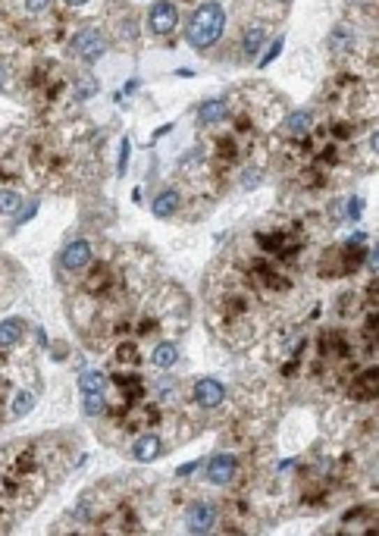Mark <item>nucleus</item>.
I'll return each mask as SVG.
<instances>
[{
	"label": "nucleus",
	"mask_w": 379,
	"mask_h": 536,
	"mask_svg": "<svg viewBox=\"0 0 379 536\" xmlns=\"http://www.w3.org/2000/svg\"><path fill=\"white\" fill-rule=\"evenodd\" d=\"M226 31V10H223L220 0H207L201 3L188 19V31H185V41L195 50H207L220 41V35Z\"/></svg>",
	"instance_id": "obj_1"
},
{
	"label": "nucleus",
	"mask_w": 379,
	"mask_h": 536,
	"mask_svg": "<svg viewBox=\"0 0 379 536\" xmlns=\"http://www.w3.org/2000/svg\"><path fill=\"white\" fill-rule=\"evenodd\" d=\"M73 50L82 57V60H88V63H94L98 57H104V50H107V41H104V35H101V29H82L79 35H75V41H73Z\"/></svg>",
	"instance_id": "obj_2"
},
{
	"label": "nucleus",
	"mask_w": 379,
	"mask_h": 536,
	"mask_svg": "<svg viewBox=\"0 0 379 536\" xmlns=\"http://www.w3.org/2000/svg\"><path fill=\"white\" fill-rule=\"evenodd\" d=\"M147 22H151L154 35H170L179 22L176 3H172V0H157V3L151 6V13H147Z\"/></svg>",
	"instance_id": "obj_3"
},
{
	"label": "nucleus",
	"mask_w": 379,
	"mask_h": 536,
	"mask_svg": "<svg viewBox=\"0 0 379 536\" xmlns=\"http://www.w3.org/2000/svg\"><path fill=\"white\" fill-rule=\"evenodd\" d=\"M214 521H216V505L214 502H195V505L188 508V514H185V527H188V533H210L214 530Z\"/></svg>",
	"instance_id": "obj_4"
},
{
	"label": "nucleus",
	"mask_w": 379,
	"mask_h": 536,
	"mask_svg": "<svg viewBox=\"0 0 379 536\" xmlns=\"http://www.w3.org/2000/svg\"><path fill=\"white\" fill-rule=\"evenodd\" d=\"M235 470H239V461H235V455L223 451V455H214V458L207 461V480L214 483V486H226V483L235 477Z\"/></svg>",
	"instance_id": "obj_5"
},
{
	"label": "nucleus",
	"mask_w": 379,
	"mask_h": 536,
	"mask_svg": "<svg viewBox=\"0 0 379 536\" xmlns=\"http://www.w3.org/2000/svg\"><path fill=\"white\" fill-rule=\"evenodd\" d=\"M223 398H226V386H223L220 379L204 377L195 383V402L201 405V408H216V405H223Z\"/></svg>",
	"instance_id": "obj_6"
},
{
	"label": "nucleus",
	"mask_w": 379,
	"mask_h": 536,
	"mask_svg": "<svg viewBox=\"0 0 379 536\" xmlns=\"http://www.w3.org/2000/svg\"><path fill=\"white\" fill-rule=\"evenodd\" d=\"M60 263L63 270H82L91 263V245L85 242V238H75V242H69L66 248H63L60 254Z\"/></svg>",
	"instance_id": "obj_7"
},
{
	"label": "nucleus",
	"mask_w": 379,
	"mask_h": 536,
	"mask_svg": "<svg viewBox=\"0 0 379 536\" xmlns=\"http://www.w3.org/2000/svg\"><path fill=\"white\" fill-rule=\"evenodd\" d=\"M160 451H163V442H160V436H154V433H147V436H138L132 442V458L141 464L154 461V458H160Z\"/></svg>",
	"instance_id": "obj_8"
},
{
	"label": "nucleus",
	"mask_w": 379,
	"mask_h": 536,
	"mask_svg": "<svg viewBox=\"0 0 379 536\" xmlns=\"http://www.w3.org/2000/svg\"><path fill=\"white\" fill-rule=\"evenodd\" d=\"M226 101H220V98H210V101H204L201 110H198V122L201 126H220L223 119H226Z\"/></svg>",
	"instance_id": "obj_9"
},
{
	"label": "nucleus",
	"mask_w": 379,
	"mask_h": 536,
	"mask_svg": "<svg viewBox=\"0 0 379 536\" xmlns=\"http://www.w3.org/2000/svg\"><path fill=\"white\" fill-rule=\"evenodd\" d=\"M263 41H267V25L251 22L245 29V35H241V50H245V57H257V54H260Z\"/></svg>",
	"instance_id": "obj_10"
},
{
	"label": "nucleus",
	"mask_w": 379,
	"mask_h": 536,
	"mask_svg": "<svg viewBox=\"0 0 379 536\" xmlns=\"http://www.w3.org/2000/svg\"><path fill=\"white\" fill-rule=\"evenodd\" d=\"M151 210H154V217H157V219H170L179 210V191L176 189L160 191V195L154 198V208Z\"/></svg>",
	"instance_id": "obj_11"
},
{
	"label": "nucleus",
	"mask_w": 379,
	"mask_h": 536,
	"mask_svg": "<svg viewBox=\"0 0 379 536\" xmlns=\"http://www.w3.org/2000/svg\"><path fill=\"white\" fill-rule=\"evenodd\" d=\"M151 361H154V367H160V370H166V367H172V364H176V361H179V348L172 345V342H160V345L154 348Z\"/></svg>",
	"instance_id": "obj_12"
},
{
	"label": "nucleus",
	"mask_w": 379,
	"mask_h": 536,
	"mask_svg": "<svg viewBox=\"0 0 379 536\" xmlns=\"http://www.w3.org/2000/svg\"><path fill=\"white\" fill-rule=\"evenodd\" d=\"M311 122H313V116L307 110H295V113H288L285 129H288V135H304L311 129Z\"/></svg>",
	"instance_id": "obj_13"
},
{
	"label": "nucleus",
	"mask_w": 379,
	"mask_h": 536,
	"mask_svg": "<svg viewBox=\"0 0 379 536\" xmlns=\"http://www.w3.org/2000/svg\"><path fill=\"white\" fill-rule=\"evenodd\" d=\"M22 335V320H3L0 323V348H10Z\"/></svg>",
	"instance_id": "obj_14"
},
{
	"label": "nucleus",
	"mask_w": 379,
	"mask_h": 536,
	"mask_svg": "<svg viewBox=\"0 0 379 536\" xmlns=\"http://www.w3.org/2000/svg\"><path fill=\"white\" fill-rule=\"evenodd\" d=\"M104 373H98V370H85L79 377V389L82 392H104Z\"/></svg>",
	"instance_id": "obj_15"
},
{
	"label": "nucleus",
	"mask_w": 379,
	"mask_h": 536,
	"mask_svg": "<svg viewBox=\"0 0 379 536\" xmlns=\"http://www.w3.org/2000/svg\"><path fill=\"white\" fill-rule=\"evenodd\" d=\"M85 414L88 417H98V414H104V408H107V398H104V392H85Z\"/></svg>",
	"instance_id": "obj_16"
},
{
	"label": "nucleus",
	"mask_w": 379,
	"mask_h": 536,
	"mask_svg": "<svg viewBox=\"0 0 379 536\" xmlns=\"http://www.w3.org/2000/svg\"><path fill=\"white\" fill-rule=\"evenodd\" d=\"M31 408H35V396H31V392H19V396L13 398V417H16V421L29 414Z\"/></svg>",
	"instance_id": "obj_17"
},
{
	"label": "nucleus",
	"mask_w": 379,
	"mask_h": 536,
	"mask_svg": "<svg viewBox=\"0 0 379 536\" xmlns=\"http://www.w3.org/2000/svg\"><path fill=\"white\" fill-rule=\"evenodd\" d=\"M19 204H22L19 191H13V189H0V214H16Z\"/></svg>",
	"instance_id": "obj_18"
},
{
	"label": "nucleus",
	"mask_w": 379,
	"mask_h": 536,
	"mask_svg": "<svg viewBox=\"0 0 379 536\" xmlns=\"http://www.w3.org/2000/svg\"><path fill=\"white\" fill-rule=\"evenodd\" d=\"M50 6V0H25V10L29 13H44Z\"/></svg>",
	"instance_id": "obj_19"
},
{
	"label": "nucleus",
	"mask_w": 379,
	"mask_h": 536,
	"mask_svg": "<svg viewBox=\"0 0 379 536\" xmlns=\"http://www.w3.org/2000/svg\"><path fill=\"white\" fill-rule=\"evenodd\" d=\"M279 50H282V38H276V41H273V48H269V54L260 60V66H267L269 60H276V57H279Z\"/></svg>",
	"instance_id": "obj_20"
},
{
	"label": "nucleus",
	"mask_w": 379,
	"mask_h": 536,
	"mask_svg": "<svg viewBox=\"0 0 379 536\" xmlns=\"http://www.w3.org/2000/svg\"><path fill=\"white\" fill-rule=\"evenodd\" d=\"M94 92H98V82H94V79H88V82H82V85H79V98H85V94H94Z\"/></svg>",
	"instance_id": "obj_21"
},
{
	"label": "nucleus",
	"mask_w": 379,
	"mask_h": 536,
	"mask_svg": "<svg viewBox=\"0 0 379 536\" xmlns=\"http://www.w3.org/2000/svg\"><path fill=\"white\" fill-rule=\"evenodd\" d=\"M361 208H364L361 198H351V204H348V217H351V219H361Z\"/></svg>",
	"instance_id": "obj_22"
},
{
	"label": "nucleus",
	"mask_w": 379,
	"mask_h": 536,
	"mask_svg": "<svg viewBox=\"0 0 379 536\" xmlns=\"http://www.w3.org/2000/svg\"><path fill=\"white\" fill-rule=\"evenodd\" d=\"M128 164V138H123V151H119V173H126Z\"/></svg>",
	"instance_id": "obj_23"
},
{
	"label": "nucleus",
	"mask_w": 379,
	"mask_h": 536,
	"mask_svg": "<svg viewBox=\"0 0 379 536\" xmlns=\"http://www.w3.org/2000/svg\"><path fill=\"white\" fill-rule=\"evenodd\" d=\"M257 182H260V179H257V173L251 170V173H248V179H245V189H254Z\"/></svg>",
	"instance_id": "obj_24"
},
{
	"label": "nucleus",
	"mask_w": 379,
	"mask_h": 536,
	"mask_svg": "<svg viewBox=\"0 0 379 536\" xmlns=\"http://www.w3.org/2000/svg\"><path fill=\"white\" fill-rule=\"evenodd\" d=\"M195 468H198V464H185V468H179V477H188Z\"/></svg>",
	"instance_id": "obj_25"
},
{
	"label": "nucleus",
	"mask_w": 379,
	"mask_h": 536,
	"mask_svg": "<svg viewBox=\"0 0 379 536\" xmlns=\"http://www.w3.org/2000/svg\"><path fill=\"white\" fill-rule=\"evenodd\" d=\"M66 3H69V6H85L88 0H66Z\"/></svg>",
	"instance_id": "obj_26"
}]
</instances>
